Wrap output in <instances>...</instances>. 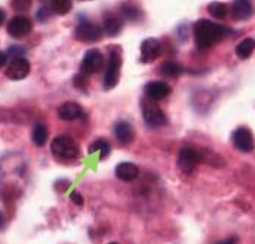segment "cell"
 Segmentation results:
<instances>
[{"instance_id": "obj_1", "label": "cell", "mask_w": 255, "mask_h": 244, "mask_svg": "<svg viewBox=\"0 0 255 244\" xmlns=\"http://www.w3.org/2000/svg\"><path fill=\"white\" fill-rule=\"evenodd\" d=\"M231 34H234L231 28L215 23L209 19L197 20L194 25V40L200 50H207L213 47Z\"/></svg>"}, {"instance_id": "obj_2", "label": "cell", "mask_w": 255, "mask_h": 244, "mask_svg": "<svg viewBox=\"0 0 255 244\" xmlns=\"http://www.w3.org/2000/svg\"><path fill=\"white\" fill-rule=\"evenodd\" d=\"M51 152L61 160H75L79 155V146L69 136H57L51 143Z\"/></svg>"}, {"instance_id": "obj_3", "label": "cell", "mask_w": 255, "mask_h": 244, "mask_svg": "<svg viewBox=\"0 0 255 244\" xmlns=\"http://www.w3.org/2000/svg\"><path fill=\"white\" fill-rule=\"evenodd\" d=\"M120 69H121L120 51H118V48H113V50H110L105 76H104V88L105 89H113L117 85L118 78H120Z\"/></svg>"}, {"instance_id": "obj_4", "label": "cell", "mask_w": 255, "mask_h": 244, "mask_svg": "<svg viewBox=\"0 0 255 244\" xmlns=\"http://www.w3.org/2000/svg\"><path fill=\"white\" fill-rule=\"evenodd\" d=\"M203 161V155L193 146H184L178 154V167L182 173L190 174L196 170L197 164Z\"/></svg>"}, {"instance_id": "obj_5", "label": "cell", "mask_w": 255, "mask_h": 244, "mask_svg": "<svg viewBox=\"0 0 255 244\" xmlns=\"http://www.w3.org/2000/svg\"><path fill=\"white\" fill-rule=\"evenodd\" d=\"M104 35L102 28L91 22V20L85 19L82 20L76 26V38L79 41H85V42H94V41H99Z\"/></svg>"}, {"instance_id": "obj_6", "label": "cell", "mask_w": 255, "mask_h": 244, "mask_svg": "<svg viewBox=\"0 0 255 244\" xmlns=\"http://www.w3.org/2000/svg\"><path fill=\"white\" fill-rule=\"evenodd\" d=\"M143 119L144 123L149 126V127H160L166 123V116L165 113L157 107L156 104H153L152 101L146 100L143 101Z\"/></svg>"}, {"instance_id": "obj_7", "label": "cell", "mask_w": 255, "mask_h": 244, "mask_svg": "<svg viewBox=\"0 0 255 244\" xmlns=\"http://www.w3.org/2000/svg\"><path fill=\"white\" fill-rule=\"evenodd\" d=\"M104 63H105V57L99 50L97 48L89 50L82 60V73H85V75L98 73L104 67Z\"/></svg>"}, {"instance_id": "obj_8", "label": "cell", "mask_w": 255, "mask_h": 244, "mask_svg": "<svg viewBox=\"0 0 255 244\" xmlns=\"http://www.w3.org/2000/svg\"><path fill=\"white\" fill-rule=\"evenodd\" d=\"M29 72H31L29 61L23 57H19L10 61V64L6 69V76L12 81H20V79H25L29 75Z\"/></svg>"}, {"instance_id": "obj_9", "label": "cell", "mask_w": 255, "mask_h": 244, "mask_svg": "<svg viewBox=\"0 0 255 244\" xmlns=\"http://www.w3.org/2000/svg\"><path fill=\"white\" fill-rule=\"evenodd\" d=\"M232 142L235 145L236 149L242 152H251L254 149V136L250 129L247 127H239L236 129L232 135Z\"/></svg>"}, {"instance_id": "obj_10", "label": "cell", "mask_w": 255, "mask_h": 244, "mask_svg": "<svg viewBox=\"0 0 255 244\" xmlns=\"http://www.w3.org/2000/svg\"><path fill=\"white\" fill-rule=\"evenodd\" d=\"M31 29H32L31 19L26 18V16H22V15L12 18L10 22L7 23V32L15 38H20V37L28 35L31 32Z\"/></svg>"}, {"instance_id": "obj_11", "label": "cell", "mask_w": 255, "mask_h": 244, "mask_svg": "<svg viewBox=\"0 0 255 244\" xmlns=\"http://www.w3.org/2000/svg\"><path fill=\"white\" fill-rule=\"evenodd\" d=\"M162 45L156 38H146L140 45V59L143 63H150L159 57Z\"/></svg>"}, {"instance_id": "obj_12", "label": "cell", "mask_w": 255, "mask_h": 244, "mask_svg": "<svg viewBox=\"0 0 255 244\" xmlns=\"http://www.w3.org/2000/svg\"><path fill=\"white\" fill-rule=\"evenodd\" d=\"M144 92H146V95H147L149 100H152V101H159V100L166 98V97L171 94V86H169L166 82L162 81L149 82V83L146 85Z\"/></svg>"}, {"instance_id": "obj_13", "label": "cell", "mask_w": 255, "mask_h": 244, "mask_svg": "<svg viewBox=\"0 0 255 244\" xmlns=\"http://www.w3.org/2000/svg\"><path fill=\"white\" fill-rule=\"evenodd\" d=\"M59 117L64 122H72L83 117V108L79 105L78 102L69 101L61 104L59 108Z\"/></svg>"}, {"instance_id": "obj_14", "label": "cell", "mask_w": 255, "mask_h": 244, "mask_svg": "<svg viewBox=\"0 0 255 244\" xmlns=\"http://www.w3.org/2000/svg\"><path fill=\"white\" fill-rule=\"evenodd\" d=\"M114 135L121 145H128L134 139V129L130 123L118 122L114 126Z\"/></svg>"}, {"instance_id": "obj_15", "label": "cell", "mask_w": 255, "mask_h": 244, "mask_svg": "<svg viewBox=\"0 0 255 244\" xmlns=\"http://www.w3.org/2000/svg\"><path fill=\"white\" fill-rule=\"evenodd\" d=\"M116 176L123 182H133L138 177L137 165L131 163H121L116 167Z\"/></svg>"}, {"instance_id": "obj_16", "label": "cell", "mask_w": 255, "mask_h": 244, "mask_svg": "<svg viewBox=\"0 0 255 244\" xmlns=\"http://www.w3.org/2000/svg\"><path fill=\"white\" fill-rule=\"evenodd\" d=\"M232 15H234L235 19H248V18H251L254 15V6L251 4V1H247V0L235 1L234 6H232Z\"/></svg>"}, {"instance_id": "obj_17", "label": "cell", "mask_w": 255, "mask_h": 244, "mask_svg": "<svg viewBox=\"0 0 255 244\" xmlns=\"http://www.w3.org/2000/svg\"><path fill=\"white\" fill-rule=\"evenodd\" d=\"M31 139L34 145L37 146H44L47 139H48V129L44 123H37L32 127V133H31Z\"/></svg>"}, {"instance_id": "obj_18", "label": "cell", "mask_w": 255, "mask_h": 244, "mask_svg": "<svg viewBox=\"0 0 255 244\" xmlns=\"http://www.w3.org/2000/svg\"><path fill=\"white\" fill-rule=\"evenodd\" d=\"M255 50V40L254 38H245L244 41H241L236 45V56L242 60H247L248 57H251V54L254 53Z\"/></svg>"}, {"instance_id": "obj_19", "label": "cell", "mask_w": 255, "mask_h": 244, "mask_svg": "<svg viewBox=\"0 0 255 244\" xmlns=\"http://www.w3.org/2000/svg\"><path fill=\"white\" fill-rule=\"evenodd\" d=\"M160 73L165 76V78H178L181 73H182V66L177 63V61H165L162 66H160Z\"/></svg>"}, {"instance_id": "obj_20", "label": "cell", "mask_w": 255, "mask_h": 244, "mask_svg": "<svg viewBox=\"0 0 255 244\" xmlns=\"http://www.w3.org/2000/svg\"><path fill=\"white\" fill-rule=\"evenodd\" d=\"M121 28H123V22L117 16L110 15L104 19V29L108 35H113V37L117 35V34H120Z\"/></svg>"}, {"instance_id": "obj_21", "label": "cell", "mask_w": 255, "mask_h": 244, "mask_svg": "<svg viewBox=\"0 0 255 244\" xmlns=\"http://www.w3.org/2000/svg\"><path fill=\"white\" fill-rule=\"evenodd\" d=\"M94 152H99V155H101L99 158L105 160L110 155V152H111L110 142L107 139H97L95 142L89 146V154H94Z\"/></svg>"}, {"instance_id": "obj_22", "label": "cell", "mask_w": 255, "mask_h": 244, "mask_svg": "<svg viewBox=\"0 0 255 244\" xmlns=\"http://www.w3.org/2000/svg\"><path fill=\"white\" fill-rule=\"evenodd\" d=\"M50 10L59 15H66L72 10V1L70 0H53L48 3Z\"/></svg>"}, {"instance_id": "obj_23", "label": "cell", "mask_w": 255, "mask_h": 244, "mask_svg": "<svg viewBox=\"0 0 255 244\" xmlns=\"http://www.w3.org/2000/svg\"><path fill=\"white\" fill-rule=\"evenodd\" d=\"M209 12L217 18V19H223V18H226V15H228V12H229V7L226 6V4H223V3H210L209 4Z\"/></svg>"}, {"instance_id": "obj_24", "label": "cell", "mask_w": 255, "mask_h": 244, "mask_svg": "<svg viewBox=\"0 0 255 244\" xmlns=\"http://www.w3.org/2000/svg\"><path fill=\"white\" fill-rule=\"evenodd\" d=\"M123 13L126 15V18H128L130 20H136L140 18V10L138 7H136L134 4H124L123 6Z\"/></svg>"}, {"instance_id": "obj_25", "label": "cell", "mask_w": 255, "mask_h": 244, "mask_svg": "<svg viewBox=\"0 0 255 244\" xmlns=\"http://www.w3.org/2000/svg\"><path fill=\"white\" fill-rule=\"evenodd\" d=\"M12 6L16 10H26L31 7V1L29 0H15V1H12Z\"/></svg>"}, {"instance_id": "obj_26", "label": "cell", "mask_w": 255, "mask_h": 244, "mask_svg": "<svg viewBox=\"0 0 255 244\" xmlns=\"http://www.w3.org/2000/svg\"><path fill=\"white\" fill-rule=\"evenodd\" d=\"M23 53H25V48H23V47L15 45V47H10V48H9L7 56H13V59H19V57H22Z\"/></svg>"}, {"instance_id": "obj_27", "label": "cell", "mask_w": 255, "mask_h": 244, "mask_svg": "<svg viewBox=\"0 0 255 244\" xmlns=\"http://www.w3.org/2000/svg\"><path fill=\"white\" fill-rule=\"evenodd\" d=\"M70 199H72V202H75L76 205H83V198H82V195L79 193V192H72V195H70Z\"/></svg>"}, {"instance_id": "obj_28", "label": "cell", "mask_w": 255, "mask_h": 244, "mask_svg": "<svg viewBox=\"0 0 255 244\" xmlns=\"http://www.w3.org/2000/svg\"><path fill=\"white\" fill-rule=\"evenodd\" d=\"M216 244H238V237H229L226 240H222Z\"/></svg>"}, {"instance_id": "obj_29", "label": "cell", "mask_w": 255, "mask_h": 244, "mask_svg": "<svg viewBox=\"0 0 255 244\" xmlns=\"http://www.w3.org/2000/svg\"><path fill=\"white\" fill-rule=\"evenodd\" d=\"M7 61V53H3V51H0V67L4 64Z\"/></svg>"}, {"instance_id": "obj_30", "label": "cell", "mask_w": 255, "mask_h": 244, "mask_svg": "<svg viewBox=\"0 0 255 244\" xmlns=\"http://www.w3.org/2000/svg\"><path fill=\"white\" fill-rule=\"evenodd\" d=\"M4 18H6V13H4V10H3V9H0V25L4 22Z\"/></svg>"}, {"instance_id": "obj_31", "label": "cell", "mask_w": 255, "mask_h": 244, "mask_svg": "<svg viewBox=\"0 0 255 244\" xmlns=\"http://www.w3.org/2000/svg\"><path fill=\"white\" fill-rule=\"evenodd\" d=\"M3 227H4V217L0 212V230H3Z\"/></svg>"}, {"instance_id": "obj_32", "label": "cell", "mask_w": 255, "mask_h": 244, "mask_svg": "<svg viewBox=\"0 0 255 244\" xmlns=\"http://www.w3.org/2000/svg\"><path fill=\"white\" fill-rule=\"evenodd\" d=\"M110 244H118V243H110Z\"/></svg>"}]
</instances>
